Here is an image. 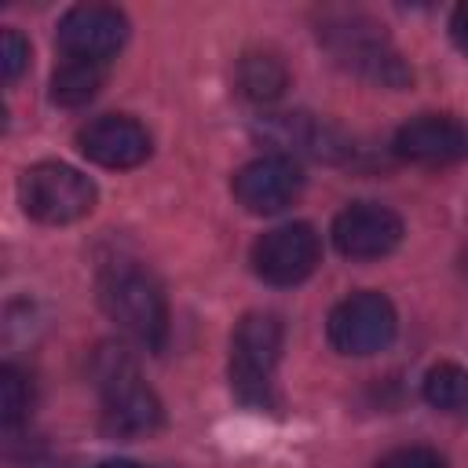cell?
<instances>
[{
    "label": "cell",
    "instance_id": "cell-9",
    "mask_svg": "<svg viewBox=\"0 0 468 468\" xmlns=\"http://www.w3.org/2000/svg\"><path fill=\"white\" fill-rule=\"evenodd\" d=\"M230 186H234V197L249 212L271 216L296 201V194L303 190V172L289 154H263V157L241 165L234 172Z\"/></svg>",
    "mask_w": 468,
    "mask_h": 468
},
{
    "label": "cell",
    "instance_id": "cell-15",
    "mask_svg": "<svg viewBox=\"0 0 468 468\" xmlns=\"http://www.w3.org/2000/svg\"><path fill=\"white\" fill-rule=\"evenodd\" d=\"M424 399L442 413H468V369L457 362H435L424 373Z\"/></svg>",
    "mask_w": 468,
    "mask_h": 468
},
{
    "label": "cell",
    "instance_id": "cell-2",
    "mask_svg": "<svg viewBox=\"0 0 468 468\" xmlns=\"http://www.w3.org/2000/svg\"><path fill=\"white\" fill-rule=\"evenodd\" d=\"M282 340H285L282 322L267 311H252L238 322L230 336V388L238 391L241 402H252V406L271 402Z\"/></svg>",
    "mask_w": 468,
    "mask_h": 468
},
{
    "label": "cell",
    "instance_id": "cell-20",
    "mask_svg": "<svg viewBox=\"0 0 468 468\" xmlns=\"http://www.w3.org/2000/svg\"><path fill=\"white\" fill-rule=\"evenodd\" d=\"M91 468H143L139 461H128V457H110V461H99Z\"/></svg>",
    "mask_w": 468,
    "mask_h": 468
},
{
    "label": "cell",
    "instance_id": "cell-3",
    "mask_svg": "<svg viewBox=\"0 0 468 468\" xmlns=\"http://www.w3.org/2000/svg\"><path fill=\"white\" fill-rule=\"evenodd\" d=\"M18 197L33 219L62 227L95 208V183L62 161H40L22 172Z\"/></svg>",
    "mask_w": 468,
    "mask_h": 468
},
{
    "label": "cell",
    "instance_id": "cell-1",
    "mask_svg": "<svg viewBox=\"0 0 468 468\" xmlns=\"http://www.w3.org/2000/svg\"><path fill=\"white\" fill-rule=\"evenodd\" d=\"M99 300L102 311L139 344H146L150 351L165 347L168 336V300L161 282L154 278V271L121 260L113 267L102 271L99 278Z\"/></svg>",
    "mask_w": 468,
    "mask_h": 468
},
{
    "label": "cell",
    "instance_id": "cell-4",
    "mask_svg": "<svg viewBox=\"0 0 468 468\" xmlns=\"http://www.w3.org/2000/svg\"><path fill=\"white\" fill-rule=\"evenodd\" d=\"M106 358V369H99V380H102V431L106 435H117V439H135V435H146L161 424V402L157 395L135 377L132 362L124 351L117 355H102Z\"/></svg>",
    "mask_w": 468,
    "mask_h": 468
},
{
    "label": "cell",
    "instance_id": "cell-14",
    "mask_svg": "<svg viewBox=\"0 0 468 468\" xmlns=\"http://www.w3.org/2000/svg\"><path fill=\"white\" fill-rule=\"evenodd\" d=\"M106 80V62H88V58H66L55 73H51V102L73 110L84 106L88 99L99 95Z\"/></svg>",
    "mask_w": 468,
    "mask_h": 468
},
{
    "label": "cell",
    "instance_id": "cell-17",
    "mask_svg": "<svg viewBox=\"0 0 468 468\" xmlns=\"http://www.w3.org/2000/svg\"><path fill=\"white\" fill-rule=\"evenodd\" d=\"M29 62V40L18 29H4V51H0V66H4V80L15 84L22 77Z\"/></svg>",
    "mask_w": 468,
    "mask_h": 468
},
{
    "label": "cell",
    "instance_id": "cell-8",
    "mask_svg": "<svg viewBox=\"0 0 468 468\" xmlns=\"http://www.w3.org/2000/svg\"><path fill=\"white\" fill-rule=\"evenodd\" d=\"M322 260V241L311 223H285L256 238L252 245V271L271 285H296L303 282Z\"/></svg>",
    "mask_w": 468,
    "mask_h": 468
},
{
    "label": "cell",
    "instance_id": "cell-5",
    "mask_svg": "<svg viewBox=\"0 0 468 468\" xmlns=\"http://www.w3.org/2000/svg\"><path fill=\"white\" fill-rule=\"evenodd\" d=\"M325 329H329V344L340 355H377L395 340L399 314L384 292L362 289V292L344 296L329 311Z\"/></svg>",
    "mask_w": 468,
    "mask_h": 468
},
{
    "label": "cell",
    "instance_id": "cell-6",
    "mask_svg": "<svg viewBox=\"0 0 468 468\" xmlns=\"http://www.w3.org/2000/svg\"><path fill=\"white\" fill-rule=\"evenodd\" d=\"M325 44L336 51L340 62H347L355 73L377 80V84H388V88H406L413 80V73L406 69V62L399 58V51L388 44V37L366 22V18H351V22H340V26H325L322 29Z\"/></svg>",
    "mask_w": 468,
    "mask_h": 468
},
{
    "label": "cell",
    "instance_id": "cell-19",
    "mask_svg": "<svg viewBox=\"0 0 468 468\" xmlns=\"http://www.w3.org/2000/svg\"><path fill=\"white\" fill-rule=\"evenodd\" d=\"M450 37L468 55V4H457L453 7V15H450Z\"/></svg>",
    "mask_w": 468,
    "mask_h": 468
},
{
    "label": "cell",
    "instance_id": "cell-16",
    "mask_svg": "<svg viewBox=\"0 0 468 468\" xmlns=\"http://www.w3.org/2000/svg\"><path fill=\"white\" fill-rule=\"evenodd\" d=\"M29 380L22 377V369L4 366L0 369V420L4 428H18L29 417Z\"/></svg>",
    "mask_w": 468,
    "mask_h": 468
},
{
    "label": "cell",
    "instance_id": "cell-11",
    "mask_svg": "<svg viewBox=\"0 0 468 468\" xmlns=\"http://www.w3.org/2000/svg\"><path fill=\"white\" fill-rule=\"evenodd\" d=\"M77 146L102 168H135L150 157V132L128 113H106L77 132Z\"/></svg>",
    "mask_w": 468,
    "mask_h": 468
},
{
    "label": "cell",
    "instance_id": "cell-13",
    "mask_svg": "<svg viewBox=\"0 0 468 468\" xmlns=\"http://www.w3.org/2000/svg\"><path fill=\"white\" fill-rule=\"evenodd\" d=\"M234 80H238V91L245 99H252V102H274L285 91V84H289V69L271 51H249L238 62Z\"/></svg>",
    "mask_w": 468,
    "mask_h": 468
},
{
    "label": "cell",
    "instance_id": "cell-21",
    "mask_svg": "<svg viewBox=\"0 0 468 468\" xmlns=\"http://www.w3.org/2000/svg\"><path fill=\"white\" fill-rule=\"evenodd\" d=\"M464 274H468V256H464Z\"/></svg>",
    "mask_w": 468,
    "mask_h": 468
},
{
    "label": "cell",
    "instance_id": "cell-12",
    "mask_svg": "<svg viewBox=\"0 0 468 468\" xmlns=\"http://www.w3.org/2000/svg\"><path fill=\"white\" fill-rule=\"evenodd\" d=\"M395 154L413 165H453L468 157V124L446 113H420L395 132Z\"/></svg>",
    "mask_w": 468,
    "mask_h": 468
},
{
    "label": "cell",
    "instance_id": "cell-7",
    "mask_svg": "<svg viewBox=\"0 0 468 468\" xmlns=\"http://www.w3.org/2000/svg\"><path fill=\"white\" fill-rule=\"evenodd\" d=\"M55 40L66 58L110 62L128 40V18L110 4H77L62 15Z\"/></svg>",
    "mask_w": 468,
    "mask_h": 468
},
{
    "label": "cell",
    "instance_id": "cell-10",
    "mask_svg": "<svg viewBox=\"0 0 468 468\" xmlns=\"http://www.w3.org/2000/svg\"><path fill=\"white\" fill-rule=\"evenodd\" d=\"M402 241V219L377 201H355L333 219V245L347 260H380Z\"/></svg>",
    "mask_w": 468,
    "mask_h": 468
},
{
    "label": "cell",
    "instance_id": "cell-18",
    "mask_svg": "<svg viewBox=\"0 0 468 468\" xmlns=\"http://www.w3.org/2000/svg\"><path fill=\"white\" fill-rule=\"evenodd\" d=\"M377 468H446L442 457L428 446H399L377 461Z\"/></svg>",
    "mask_w": 468,
    "mask_h": 468
}]
</instances>
